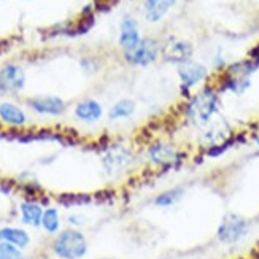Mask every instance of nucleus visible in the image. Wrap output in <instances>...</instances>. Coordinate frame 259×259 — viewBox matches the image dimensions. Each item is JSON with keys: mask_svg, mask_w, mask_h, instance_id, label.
<instances>
[{"mask_svg": "<svg viewBox=\"0 0 259 259\" xmlns=\"http://www.w3.org/2000/svg\"><path fill=\"white\" fill-rule=\"evenodd\" d=\"M221 99L215 84H207L197 93L191 94L185 105V118L196 127L210 126L211 119L220 111Z\"/></svg>", "mask_w": 259, "mask_h": 259, "instance_id": "1", "label": "nucleus"}, {"mask_svg": "<svg viewBox=\"0 0 259 259\" xmlns=\"http://www.w3.org/2000/svg\"><path fill=\"white\" fill-rule=\"evenodd\" d=\"M53 251L61 259H81L88 253V240L78 229H64L53 242Z\"/></svg>", "mask_w": 259, "mask_h": 259, "instance_id": "2", "label": "nucleus"}, {"mask_svg": "<svg viewBox=\"0 0 259 259\" xmlns=\"http://www.w3.org/2000/svg\"><path fill=\"white\" fill-rule=\"evenodd\" d=\"M146 157L151 165L162 168V170H170L182 165L186 154L180 151L177 146L164 140H154L146 148Z\"/></svg>", "mask_w": 259, "mask_h": 259, "instance_id": "3", "label": "nucleus"}, {"mask_svg": "<svg viewBox=\"0 0 259 259\" xmlns=\"http://www.w3.org/2000/svg\"><path fill=\"white\" fill-rule=\"evenodd\" d=\"M251 223L237 213H226L218 224L217 239L223 245H235L242 242L250 232Z\"/></svg>", "mask_w": 259, "mask_h": 259, "instance_id": "4", "label": "nucleus"}, {"mask_svg": "<svg viewBox=\"0 0 259 259\" xmlns=\"http://www.w3.org/2000/svg\"><path fill=\"white\" fill-rule=\"evenodd\" d=\"M177 75L180 78V89H182V96L188 100L191 97V91L204 81L210 75L208 69L200 62L196 61H188L185 64L177 65Z\"/></svg>", "mask_w": 259, "mask_h": 259, "instance_id": "5", "label": "nucleus"}, {"mask_svg": "<svg viewBox=\"0 0 259 259\" xmlns=\"http://www.w3.org/2000/svg\"><path fill=\"white\" fill-rule=\"evenodd\" d=\"M161 53H162V47L159 41L153 37H145V38H142L137 48L129 53H124V59L131 65L146 67L159 59Z\"/></svg>", "mask_w": 259, "mask_h": 259, "instance_id": "6", "label": "nucleus"}, {"mask_svg": "<svg viewBox=\"0 0 259 259\" xmlns=\"http://www.w3.org/2000/svg\"><path fill=\"white\" fill-rule=\"evenodd\" d=\"M102 164L107 168L108 174L121 172L134 164V153L129 148H126V146H121V145L110 146L102 157Z\"/></svg>", "mask_w": 259, "mask_h": 259, "instance_id": "7", "label": "nucleus"}, {"mask_svg": "<svg viewBox=\"0 0 259 259\" xmlns=\"http://www.w3.org/2000/svg\"><path fill=\"white\" fill-rule=\"evenodd\" d=\"M142 35H140V27L139 22L132 16H124V19L121 21V27H119V47L124 53H129L132 50H135L142 41Z\"/></svg>", "mask_w": 259, "mask_h": 259, "instance_id": "8", "label": "nucleus"}, {"mask_svg": "<svg viewBox=\"0 0 259 259\" xmlns=\"http://www.w3.org/2000/svg\"><path fill=\"white\" fill-rule=\"evenodd\" d=\"M26 84V73L16 64H7L0 69V91L18 93Z\"/></svg>", "mask_w": 259, "mask_h": 259, "instance_id": "9", "label": "nucleus"}, {"mask_svg": "<svg viewBox=\"0 0 259 259\" xmlns=\"http://www.w3.org/2000/svg\"><path fill=\"white\" fill-rule=\"evenodd\" d=\"M193 53H194L193 43H189L186 40H172L170 43L162 47L161 56L164 58V61L180 65L193 59Z\"/></svg>", "mask_w": 259, "mask_h": 259, "instance_id": "10", "label": "nucleus"}, {"mask_svg": "<svg viewBox=\"0 0 259 259\" xmlns=\"http://www.w3.org/2000/svg\"><path fill=\"white\" fill-rule=\"evenodd\" d=\"M27 105L38 115L59 116L65 111V102L58 96H37L27 100Z\"/></svg>", "mask_w": 259, "mask_h": 259, "instance_id": "11", "label": "nucleus"}, {"mask_svg": "<svg viewBox=\"0 0 259 259\" xmlns=\"http://www.w3.org/2000/svg\"><path fill=\"white\" fill-rule=\"evenodd\" d=\"M177 4V0H145L143 2V16L150 24L161 22Z\"/></svg>", "mask_w": 259, "mask_h": 259, "instance_id": "12", "label": "nucleus"}, {"mask_svg": "<svg viewBox=\"0 0 259 259\" xmlns=\"http://www.w3.org/2000/svg\"><path fill=\"white\" fill-rule=\"evenodd\" d=\"M104 108L94 99H84L75 107V116L83 122H96L102 118Z\"/></svg>", "mask_w": 259, "mask_h": 259, "instance_id": "13", "label": "nucleus"}, {"mask_svg": "<svg viewBox=\"0 0 259 259\" xmlns=\"http://www.w3.org/2000/svg\"><path fill=\"white\" fill-rule=\"evenodd\" d=\"M0 121L11 127H21L27 122V116L21 107L11 102H4L0 104Z\"/></svg>", "mask_w": 259, "mask_h": 259, "instance_id": "14", "label": "nucleus"}, {"mask_svg": "<svg viewBox=\"0 0 259 259\" xmlns=\"http://www.w3.org/2000/svg\"><path fill=\"white\" fill-rule=\"evenodd\" d=\"M0 242H5L16 246V248L22 250L30 243V237L29 234L24 229H19V228H2L0 229Z\"/></svg>", "mask_w": 259, "mask_h": 259, "instance_id": "15", "label": "nucleus"}, {"mask_svg": "<svg viewBox=\"0 0 259 259\" xmlns=\"http://www.w3.org/2000/svg\"><path fill=\"white\" fill-rule=\"evenodd\" d=\"M21 221L32 228L41 226V217H43V208L37 204V202L26 200L22 202L21 207Z\"/></svg>", "mask_w": 259, "mask_h": 259, "instance_id": "16", "label": "nucleus"}, {"mask_svg": "<svg viewBox=\"0 0 259 259\" xmlns=\"http://www.w3.org/2000/svg\"><path fill=\"white\" fill-rule=\"evenodd\" d=\"M135 110H137V104L132 99H119L118 102L111 105L108 110V118L111 121H118V119H127L131 118Z\"/></svg>", "mask_w": 259, "mask_h": 259, "instance_id": "17", "label": "nucleus"}, {"mask_svg": "<svg viewBox=\"0 0 259 259\" xmlns=\"http://www.w3.org/2000/svg\"><path fill=\"white\" fill-rule=\"evenodd\" d=\"M185 188L182 186H175V188H170V189H165L162 193H159L156 197H154V205L156 207H161V208H168L175 204H178L180 200L183 199L185 196Z\"/></svg>", "mask_w": 259, "mask_h": 259, "instance_id": "18", "label": "nucleus"}, {"mask_svg": "<svg viewBox=\"0 0 259 259\" xmlns=\"http://www.w3.org/2000/svg\"><path fill=\"white\" fill-rule=\"evenodd\" d=\"M41 228L50 232V234H56L61 229V217L59 211L56 208H45L43 210V217H41Z\"/></svg>", "mask_w": 259, "mask_h": 259, "instance_id": "19", "label": "nucleus"}, {"mask_svg": "<svg viewBox=\"0 0 259 259\" xmlns=\"http://www.w3.org/2000/svg\"><path fill=\"white\" fill-rule=\"evenodd\" d=\"M0 259H26V257L16 246L0 242Z\"/></svg>", "mask_w": 259, "mask_h": 259, "instance_id": "20", "label": "nucleus"}, {"mask_svg": "<svg viewBox=\"0 0 259 259\" xmlns=\"http://www.w3.org/2000/svg\"><path fill=\"white\" fill-rule=\"evenodd\" d=\"M67 220H69V223L72 224V226H83V224L86 223V218L83 215H70Z\"/></svg>", "mask_w": 259, "mask_h": 259, "instance_id": "21", "label": "nucleus"}, {"mask_svg": "<svg viewBox=\"0 0 259 259\" xmlns=\"http://www.w3.org/2000/svg\"><path fill=\"white\" fill-rule=\"evenodd\" d=\"M254 143H256V148L259 150V134L256 135V140H254Z\"/></svg>", "mask_w": 259, "mask_h": 259, "instance_id": "22", "label": "nucleus"}]
</instances>
